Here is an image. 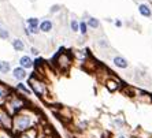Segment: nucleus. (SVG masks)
Segmentation results:
<instances>
[{
  "label": "nucleus",
  "mask_w": 152,
  "mask_h": 138,
  "mask_svg": "<svg viewBox=\"0 0 152 138\" xmlns=\"http://www.w3.org/2000/svg\"><path fill=\"white\" fill-rule=\"evenodd\" d=\"M15 137L17 138H39V126L29 129V130L23 131V133H21V134L15 135Z\"/></svg>",
  "instance_id": "9d476101"
},
{
  "label": "nucleus",
  "mask_w": 152,
  "mask_h": 138,
  "mask_svg": "<svg viewBox=\"0 0 152 138\" xmlns=\"http://www.w3.org/2000/svg\"><path fill=\"white\" fill-rule=\"evenodd\" d=\"M11 45H12V49L17 51V52H22L25 49V44H23V41L21 38H14L11 41Z\"/></svg>",
  "instance_id": "4468645a"
},
{
  "label": "nucleus",
  "mask_w": 152,
  "mask_h": 138,
  "mask_svg": "<svg viewBox=\"0 0 152 138\" xmlns=\"http://www.w3.org/2000/svg\"><path fill=\"white\" fill-rule=\"evenodd\" d=\"M30 53H32L33 56H39V55H40V51L37 49L36 46H32V48H30Z\"/></svg>",
  "instance_id": "5701e85b"
},
{
  "label": "nucleus",
  "mask_w": 152,
  "mask_h": 138,
  "mask_svg": "<svg viewBox=\"0 0 152 138\" xmlns=\"http://www.w3.org/2000/svg\"><path fill=\"white\" fill-rule=\"evenodd\" d=\"M17 90H18V92L25 93V94H30V90H29V88L25 85V84H22V82L17 84Z\"/></svg>",
  "instance_id": "aec40b11"
},
{
  "label": "nucleus",
  "mask_w": 152,
  "mask_h": 138,
  "mask_svg": "<svg viewBox=\"0 0 152 138\" xmlns=\"http://www.w3.org/2000/svg\"><path fill=\"white\" fill-rule=\"evenodd\" d=\"M88 29H89V26H88V23H86V21H81L80 22V33H81V36H86L88 34Z\"/></svg>",
  "instance_id": "a211bd4d"
},
{
  "label": "nucleus",
  "mask_w": 152,
  "mask_h": 138,
  "mask_svg": "<svg viewBox=\"0 0 152 138\" xmlns=\"http://www.w3.org/2000/svg\"><path fill=\"white\" fill-rule=\"evenodd\" d=\"M26 23H28V28H40V22L37 18H28Z\"/></svg>",
  "instance_id": "6ab92c4d"
},
{
  "label": "nucleus",
  "mask_w": 152,
  "mask_h": 138,
  "mask_svg": "<svg viewBox=\"0 0 152 138\" xmlns=\"http://www.w3.org/2000/svg\"><path fill=\"white\" fill-rule=\"evenodd\" d=\"M118 138H126V137H125V135H119V137H118Z\"/></svg>",
  "instance_id": "bb28decb"
},
{
  "label": "nucleus",
  "mask_w": 152,
  "mask_h": 138,
  "mask_svg": "<svg viewBox=\"0 0 152 138\" xmlns=\"http://www.w3.org/2000/svg\"><path fill=\"white\" fill-rule=\"evenodd\" d=\"M29 85H30V89L32 92L34 93L36 96L39 97H45L48 94V88H47V84L42 81L41 78H37V77H30L29 78Z\"/></svg>",
  "instance_id": "20e7f679"
},
{
  "label": "nucleus",
  "mask_w": 152,
  "mask_h": 138,
  "mask_svg": "<svg viewBox=\"0 0 152 138\" xmlns=\"http://www.w3.org/2000/svg\"><path fill=\"white\" fill-rule=\"evenodd\" d=\"M70 30L73 33H78L80 32V22L75 19V18H73L70 21Z\"/></svg>",
  "instance_id": "f3484780"
},
{
  "label": "nucleus",
  "mask_w": 152,
  "mask_h": 138,
  "mask_svg": "<svg viewBox=\"0 0 152 138\" xmlns=\"http://www.w3.org/2000/svg\"><path fill=\"white\" fill-rule=\"evenodd\" d=\"M39 138H45V135H39Z\"/></svg>",
  "instance_id": "a878e982"
},
{
  "label": "nucleus",
  "mask_w": 152,
  "mask_h": 138,
  "mask_svg": "<svg viewBox=\"0 0 152 138\" xmlns=\"http://www.w3.org/2000/svg\"><path fill=\"white\" fill-rule=\"evenodd\" d=\"M104 86L108 89V92H111V93L117 92L118 89H119V86H121V81L118 79V78L110 77V78H107L106 81H104Z\"/></svg>",
  "instance_id": "0eeeda50"
},
{
  "label": "nucleus",
  "mask_w": 152,
  "mask_h": 138,
  "mask_svg": "<svg viewBox=\"0 0 152 138\" xmlns=\"http://www.w3.org/2000/svg\"><path fill=\"white\" fill-rule=\"evenodd\" d=\"M53 29V23L50 19H44V21L40 22V30L42 33H51Z\"/></svg>",
  "instance_id": "ddd939ff"
},
{
  "label": "nucleus",
  "mask_w": 152,
  "mask_h": 138,
  "mask_svg": "<svg viewBox=\"0 0 152 138\" xmlns=\"http://www.w3.org/2000/svg\"><path fill=\"white\" fill-rule=\"evenodd\" d=\"M86 23H88L89 29H93V30L100 28V21L97 19V18H95V17H89L88 21H86Z\"/></svg>",
  "instance_id": "dca6fc26"
},
{
  "label": "nucleus",
  "mask_w": 152,
  "mask_h": 138,
  "mask_svg": "<svg viewBox=\"0 0 152 138\" xmlns=\"http://www.w3.org/2000/svg\"><path fill=\"white\" fill-rule=\"evenodd\" d=\"M97 45H99L100 48H108V46H110V44H108L107 38H99V40H97Z\"/></svg>",
  "instance_id": "412c9836"
},
{
  "label": "nucleus",
  "mask_w": 152,
  "mask_h": 138,
  "mask_svg": "<svg viewBox=\"0 0 152 138\" xmlns=\"http://www.w3.org/2000/svg\"><path fill=\"white\" fill-rule=\"evenodd\" d=\"M8 36H10V33H8L7 29H3V28H1V30H0V38L7 40V38H8Z\"/></svg>",
  "instance_id": "4be33fe9"
},
{
  "label": "nucleus",
  "mask_w": 152,
  "mask_h": 138,
  "mask_svg": "<svg viewBox=\"0 0 152 138\" xmlns=\"http://www.w3.org/2000/svg\"><path fill=\"white\" fill-rule=\"evenodd\" d=\"M56 67L59 68V71H63V73H67L70 70L71 64H73V57H71V53L66 52V51L62 49V52H59L53 59Z\"/></svg>",
  "instance_id": "7ed1b4c3"
},
{
  "label": "nucleus",
  "mask_w": 152,
  "mask_h": 138,
  "mask_svg": "<svg viewBox=\"0 0 152 138\" xmlns=\"http://www.w3.org/2000/svg\"><path fill=\"white\" fill-rule=\"evenodd\" d=\"M51 12H58V11H60V6L59 4H55V6H52V7H51Z\"/></svg>",
  "instance_id": "b1692460"
},
{
  "label": "nucleus",
  "mask_w": 152,
  "mask_h": 138,
  "mask_svg": "<svg viewBox=\"0 0 152 138\" xmlns=\"http://www.w3.org/2000/svg\"><path fill=\"white\" fill-rule=\"evenodd\" d=\"M0 30H1V26H0Z\"/></svg>",
  "instance_id": "c85d7f7f"
},
{
  "label": "nucleus",
  "mask_w": 152,
  "mask_h": 138,
  "mask_svg": "<svg viewBox=\"0 0 152 138\" xmlns=\"http://www.w3.org/2000/svg\"><path fill=\"white\" fill-rule=\"evenodd\" d=\"M11 75H12V78H14L15 81H18V82H22L23 79H26V78H28L26 68L21 67V66H17L15 68H12V71H11Z\"/></svg>",
  "instance_id": "423d86ee"
},
{
  "label": "nucleus",
  "mask_w": 152,
  "mask_h": 138,
  "mask_svg": "<svg viewBox=\"0 0 152 138\" xmlns=\"http://www.w3.org/2000/svg\"><path fill=\"white\" fill-rule=\"evenodd\" d=\"M18 63H19V66H21V67L26 68V70L34 67V60H33L29 55H23V56H21V57H19V60H18Z\"/></svg>",
  "instance_id": "1a4fd4ad"
},
{
  "label": "nucleus",
  "mask_w": 152,
  "mask_h": 138,
  "mask_svg": "<svg viewBox=\"0 0 152 138\" xmlns=\"http://www.w3.org/2000/svg\"><path fill=\"white\" fill-rule=\"evenodd\" d=\"M10 94H11L10 89L6 85H1V84H0V105H3V104L6 103V100L10 97Z\"/></svg>",
  "instance_id": "f8f14e48"
},
{
  "label": "nucleus",
  "mask_w": 152,
  "mask_h": 138,
  "mask_svg": "<svg viewBox=\"0 0 152 138\" xmlns=\"http://www.w3.org/2000/svg\"><path fill=\"white\" fill-rule=\"evenodd\" d=\"M113 64L118 68H122V70H125V68L129 67V62H127V59L124 57V56H121V55H117V56L113 57Z\"/></svg>",
  "instance_id": "6e6552de"
},
{
  "label": "nucleus",
  "mask_w": 152,
  "mask_h": 138,
  "mask_svg": "<svg viewBox=\"0 0 152 138\" xmlns=\"http://www.w3.org/2000/svg\"><path fill=\"white\" fill-rule=\"evenodd\" d=\"M11 63L7 60H0V73L1 74H8L11 73Z\"/></svg>",
  "instance_id": "2eb2a0df"
},
{
  "label": "nucleus",
  "mask_w": 152,
  "mask_h": 138,
  "mask_svg": "<svg viewBox=\"0 0 152 138\" xmlns=\"http://www.w3.org/2000/svg\"><path fill=\"white\" fill-rule=\"evenodd\" d=\"M39 121H40V116L37 113L25 108V110H22L21 112L15 113L12 116V129H11V131H12L14 135H18L21 133H23V131L29 130V129L36 127Z\"/></svg>",
  "instance_id": "f257e3e1"
},
{
  "label": "nucleus",
  "mask_w": 152,
  "mask_h": 138,
  "mask_svg": "<svg viewBox=\"0 0 152 138\" xmlns=\"http://www.w3.org/2000/svg\"><path fill=\"white\" fill-rule=\"evenodd\" d=\"M30 1H32V3H34V1H36V0H30Z\"/></svg>",
  "instance_id": "cd10ccee"
},
{
  "label": "nucleus",
  "mask_w": 152,
  "mask_h": 138,
  "mask_svg": "<svg viewBox=\"0 0 152 138\" xmlns=\"http://www.w3.org/2000/svg\"><path fill=\"white\" fill-rule=\"evenodd\" d=\"M0 127L11 130L12 129V115L3 105H0Z\"/></svg>",
  "instance_id": "39448f33"
},
{
  "label": "nucleus",
  "mask_w": 152,
  "mask_h": 138,
  "mask_svg": "<svg viewBox=\"0 0 152 138\" xmlns=\"http://www.w3.org/2000/svg\"><path fill=\"white\" fill-rule=\"evenodd\" d=\"M3 107L8 112L14 116L15 113L21 112L22 110L26 108V100L22 97L21 94H17V93H11L10 97L6 100V103L3 104Z\"/></svg>",
  "instance_id": "f03ea898"
},
{
  "label": "nucleus",
  "mask_w": 152,
  "mask_h": 138,
  "mask_svg": "<svg viewBox=\"0 0 152 138\" xmlns=\"http://www.w3.org/2000/svg\"><path fill=\"white\" fill-rule=\"evenodd\" d=\"M114 23H115V26H117V28H121V26H122V21H119V19H117Z\"/></svg>",
  "instance_id": "393cba45"
},
{
  "label": "nucleus",
  "mask_w": 152,
  "mask_h": 138,
  "mask_svg": "<svg viewBox=\"0 0 152 138\" xmlns=\"http://www.w3.org/2000/svg\"><path fill=\"white\" fill-rule=\"evenodd\" d=\"M138 12L144 18H151L152 17V8L149 7V4L147 3H140L138 4Z\"/></svg>",
  "instance_id": "9b49d317"
}]
</instances>
